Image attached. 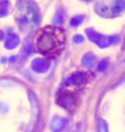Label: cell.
<instances>
[{
  "label": "cell",
  "mask_w": 125,
  "mask_h": 132,
  "mask_svg": "<svg viewBox=\"0 0 125 132\" xmlns=\"http://www.w3.org/2000/svg\"><path fill=\"white\" fill-rule=\"evenodd\" d=\"M1 38H2V32L0 31V39H1Z\"/></svg>",
  "instance_id": "277c9868"
},
{
  "label": "cell",
  "mask_w": 125,
  "mask_h": 132,
  "mask_svg": "<svg viewBox=\"0 0 125 132\" xmlns=\"http://www.w3.org/2000/svg\"><path fill=\"white\" fill-rule=\"evenodd\" d=\"M18 43H19V38H18V36L15 35V34H12V35H9V37L7 38L5 47L7 49H13V48H15L18 45Z\"/></svg>",
  "instance_id": "7a4b0ae2"
},
{
  "label": "cell",
  "mask_w": 125,
  "mask_h": 132,
  "mask_svg": "<svg viewBox=\"0 0 125 132\" xmlns=\"http://www.w3.org/2000/svg\"><path fill=\"white\" fill-rule=\"evenodd\" d=\"M67 44L65 29L57 25H46L35 34L34 50L46 57L54 58L63 53Z\"/></svg>",
  "instance_id": "6da1fadb"
},
{
  "label": "cell",
  "mask_w": 125,
  "mask_h": 132,
  "mask_svg": "<svg viewBox=\"0 0 125 132\" xmlns=\"http://www.w3.org/2000/svg\"><path fill=\"white\" fill-rule=\"evenodd\" d=\"M10 3L8 0H0V16H4L8 15Z\"/></svg>",
  "instance_id": "3957f363"
}]
</instances>
